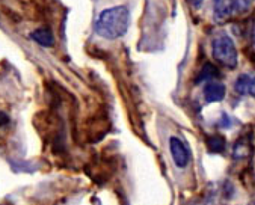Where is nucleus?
I'll use <instances>...</instances> for the list:
<instances>
[{
    "instance_id": "obj_1",
    "label": "nucleus",
    "mask_w": 255,
    "mask_h": 205,
    "mask_svg": "<svg viewBox=\"0 0 255 205\" xmlns=\"http://www.w3.org/2000/svg\"><path fill=\"white\" fill-rule=\"evenodd\" d=\"M131 15L126 6H114L100 12L95 21V32L106 39H118L124 36L130 27Z\"/></svg>"
},
{
    "instance_id": "obj_2",
    "label": "nucleus",
    "mask_w": 255,
    "mask_h": 205,
    "mask_svg": "<svg viewBox=\"0 0 255 205\" xmlns=\"http://www.w3.org/2000/svg\"><path fill=\"white\" fill-rule=\"evenodd\" d=\"M212 51L213 58L225 68H236L237 67V48L234 41L227 33H218L212 41Z\"/></svg>"
},
{
    "instance_id": "obj_3",
    "label": "nucleus",
    "mask_w": 255,
    "mask_h": 205,
    "mask_svg": "<svg viewBox=\"0 0 255 205\" xmlns=\"http://www.w3.org/2000/svg\"><path fill=\"white\" fill-rule=\"evenodd\" d=\"M169 151H171V156H172V160L175 163L177 168L183 169L189 165L190 162V152H189V148L178 139V137H171L169 139Z\"/></svg>"
},
{
    "instance_id": "obj_4",
    "label": "nucleus",
    "mask_w": 255,
    "mask_h": 205,
    "mask_svg": "<svg viewBox=\"0 0 255 205\" xmlns=\"http://www.w3.org/2000/svg\"><path fill=\"white\" fill-rule=\"evenodd\" d=\"M233 14H234L233 0H215L213 2V20L218 24L228 21Z\"/></svg>"
},
{
    "instance_id": "obj_5",
    "label": "nucleus",
    "mask_w": 255,
    "mask_h": 205,
    "mask_svg": "<svg viewBox=\"0 0 255 205\" xmlns=\"http://www.w3.org/2000/svg\"><path fill=\"white\" fill-rule=\"evenodd\" d=\"M204 98L207 102H216L225 98V85L221 82L210 80L204 88Z\"/></svg>"
},
{
    "instance_id": "obj_6",
    "label": "nucleus",
    "mask_w": 255,
    "mask_h": 205,
    "mask_svg": "<svg viewBox=\"0 0 255 205\" xmlns=\"http://www.w3.org/2000/svg\"><path fill=\"white\" fill-rule=\"evenodd\" d=\"M234 88L240 95H246V94L255 95V76H252V74H240L239 79L236 80Z\"/></svg>"
},
{
    "instance_id": "obj_7",
    "label": "nucleus",
    "mask_w": 255,
    "mask_h": 205,
    "mask_svg": "<svg viewBox=\"0 0 255 205\" xmlns=\"http://www.w3.org/2000/svg\"><path fill=\"white\" fill-rule=\"evenodd\" d=\"M30 36H32V39L35 42H38L42 47H52L53 42H55V38H53L52 32H50L48 29H45V27H41V29L35 30Z\"/></svg>"
},
{
    "instance_id": "obj_8",
    "label": "nucleus",
    "mask_w": 255,
    "mask_h": 205,
    "mask_svg": "<svg viewBox=\"0 0 255 205\" xmlns=\"http://www.w3.org/2000/svg\"><path fill=\"white\" fill-rule=\"evenodd\" d=\"M218 76V70H216V67L215 65H212V64H206L202 67V70H201V73H199V76H198V82H202V80H212L213 77H216Z\"/></svg>"
},
{
    "instance_id": "obj_9",
    "label": "nucleus",
    "mask_w": 255,
    "mask_h": 205,
    "mask_svg": "<svg viewBox=\"0 0 255 205\" xmlns=\"http://www.w3.org/2000/svg\"><path fill=\"white\" fill-rule=\"evenodd\" d=\"M249 146L246 145V142H237L234 149H233V157L236 159H245L246 156H249Z\"/></svg>"
},
{
    "instance_id": "obj_10",
    "label": "nucleus",
    "mask_w": 255,
    "mask_h": 205,
    "mask_svg": "<svg viewBox=\"0 0 255 205\" xmlns=\"http://www.w3.org/2000/svg\"><path fill=\"white\" fill-rule=\"evenodd\" d=\"M225 148V139L221 136H213L209 139V149L212 152H221Z\"/></svg>"
},
{
    "instance_id": "obj_11",
    "label": "nucleus",
    "mask_w": 255,
    "mask_h": 205,
    "mask_svg": "<svg viewBox=\"0 0 255 205\" xmlns=\"http://www.w3.org/2000/svg\"><path fill=\"white\" fill-rule=\"evenodd\" d=\"M234 2V9H237L239 12H245L251 8L252 0H233Z\"/></svg>"
},
{
    "instance_id": "obj_12",
    "label": "nucleus",
    "mask_w": 255,
    "mask_h": 205,
    "mask_svg": "<svg viewBox=\"0 0 255 205\" xmlns=\"http://www.w3.org/2000/svg\"><path fill=\"white\" fill-rule=\"evenodd\" d=\"M9 124V116L5 112H0V127H5Z\"/></svg>"
},
{
    "instance_id": "obj_13",
    "label": "nucleus",
    "mask_w": 255,
    "mask_h": 205,
    "mask_svg": "<svg viewBox=\"0 0 255 205\" xmlns=\"http://www.w3.org/2000/svg\"><path fill=\"white\" fill-rule=\"evenodd\" d=\"M187 2L190 3V6L192 8H195V9H198L201 5H202V2H204V0H187Z\"/></svg>"
},
{
    "instance_id": "obj_14",
    "label": "nucleus",
    "mask_w": 255,
    "mask_h": 205,
    "mask_svg": "<svg viewBox=\"0 0 255 205\" xmlns=\"http://www.w3.org/2000/svg\"><path fill=\"white\" fill-rule=\"evenodd\" d=\"M252 41H254V47H255V30H254V36H252Z\"/></svg>"
}]
</instances>
